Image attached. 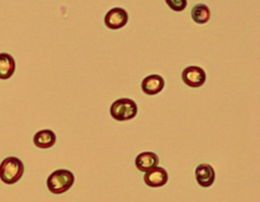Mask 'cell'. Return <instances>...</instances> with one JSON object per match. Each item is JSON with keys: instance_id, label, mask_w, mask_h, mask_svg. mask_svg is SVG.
<instances>
[{"instance_id": "1", "label": "cell", "mask_w": 260, "mask_h": 202, "mask_svg": "<svg viewBox=\"0 0 260 202\" xmlns=\"http://www.w3.org/2000/svg\"><path fill=\"white\" fill-rule=\"evenodd\" d=\"M24 172L22 161L15 156H8L0 163V180L7 184L12 185L20 180Z\"/></svg>"}, {"instance_id": "5", "label": "cell", "mask_w": 260, "mask_h": 202, "mask_svg": "<svg viewBox=\"0 0 260 202\" xmlns=\"http://www.w3.org/2000/svg\"><path fill=\"white\" fill-rule=\"evenodd\" d=\"M105 24L111 29H119L128 21V13L122 7H114L105 15Z\"/></svg>"}, {"instance_id": "10", "label": "cell", "mask_w": 260, "mask_h": 202, "mask_svg": "<svg viewBox=\"0 0 260 202\" xmlns=\"http://www.w3.org/2000/svg\"><path fill=\"white\" fill-rule=\"evenodd\" d=\"M34 143L39 148H50L56 143V134L50 129L41 130L35 134Z\"/></svg>"}, {"instance_id": "13", "label": "cell", "mask_w": 260, "mask_h": 202, "mask_svg": "<svg viewBox=\"0 0 260 202\" xmlns=\"http://www.w3.org/2000/svg\"><path fill=\"white\" fill-rule=\"evenodd\" d=\"M166 3L175 11H182L187 6L186 0H167Z\"/></svg>"}, {"instance_id": "9", "label": "cell", "mask_w": 260, "mask_h": 202, "mask_svg": "<svg viewBox=\"0 0 260 202\" xmlns=\"http://www.w3.org/2000/svg\"><path fill=\"white\" fill-rule=\"evenodd\" d=\"M159 163L158 156L151 151H144L139 153L135 158V166L143 173L150 171L151 169L157 166Z\"/></svg>"}, {"instance_id": "7", "label": "cell", "mask_w": 260, "mask_h": 202, "mask_svg": "<svg viewBox=\"0 0 260 202\" xmlns=\"http://www.w3.org/2000/svg\"><path fill=\"white\" fill-rule=\"evenodd\" d=\"M195 178L199 186L207 188L214 183L215 173L209 163H200L195 170Z\"/></svg>"}, {"instance_id": "8", "label": "cell", "mask_w": 260, "mask_h": 202, "mask_svg": "<svg viewBox=\"0 0 260 202\" xmlns=\"http://www.w3.org/2000/svg\"><path fill=\"white\" fill-rule=\"evenodd\" d=\"M165 80L160 75L150 74L146 76L141 82V89L145 94L154 95L162 90Z\"/></svg>"}, {"instance_id": "6", "label": "cell", "mask_w": 260, "mask_h": 202, "mask_svg": "<svg viewBox=\"0 0 260 202\" xmlns=\"http://www.w3.org/2000/svg\"><path fill=\"white\" fill-rule=\"evenodd\" d=\"M168 179H169V176L167 171L164 167H159V166H155L150 171L146 172L143 177L144 183L151 188L162 187L164 185L167 184Z\"/></svg>"}, {"instance_id": "2", "label": "cell", "mask_w": 260, "mask_h": 202, "mask_svg": "<svg viewBox=\"0 0 260 202\" xmlns=\"http://www.w3.org/2000/svg\"><path fill=\"white\" fill-rule=\"evenodd\" d=\"M72 172L64 169L54 171L47 179V187L53 194H62L68 191L74 183Z\"/></svg>"}, {"instance_id": "3", "label": "cell", "mask_w": 260, "mask_h": 202, "mask_svg": "<svg viewBox=\"0 0 260 202\" xmlns=\"http://www.w3.org/2000/svg\"><path fill=\"white\" fill-rule=\"evenodd\" d=\"M138 108L136 103L127 97L115 100L110 108V114L116 121H128L136 117Z\"/></svg>"}, {"instance_id": "12", "label": "cell", "mask_w": 260, "mask_h": 202, "mask_svg": "<svg viewBox=\"0 0 260 202\" xmlns=\"http://www.w3.org/2000/svg\"><path fill=\"white\" fill-rule=\"evenodd\" d=\"M191 17L198 24L206 23L210 18V10L203 3L196 4L191 10Z\"/></svg>"}, {"instance_id": "4", "label": "cell", "mask_w": 260, "mask_h": 202, "mask_svg": "<svg viewBox=\"0 0 260 202\" xmlns=\"http://www.w3.org/2000/svg\"><path fill=\"white\" fill-rule=\"evenodd\" d=\"M182 79L190 87H200L205 83V71L198 66H188L182 72Z\"/></svg>"}, {"instance_id": "11", "label": "cell", "mask_w": 260, "mask_h": 202, "mask_svg": "<svg viewBox=\"0 0 260 202\" xmlns=\"http://www.w3.org/2000/svg\"><path fill=\"white\" fill-rule=\"evenodd\" d=\"M15 71V61L7 53L0 54V79L10 78Z\"/></svg>"}]
</instances>
